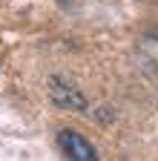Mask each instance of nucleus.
Returning <instances> with one entry per match:
<instances>
[{"instance_id": "nucleus-1", "label": "nucleus", "mask_w": 158, "mask_h": 161, "mask_svg": "<svg viewBox=\"0 0 158 161\" xmlns=\"http://www.w3.org/2000/svg\"><path fill=\"white\" fill-rule=\"evenodd\" d=\"M49 98L55 101L57 107H63V109H86V98L81 95V89L66 84L63 78H52L49 80Z\"/></svg>"}, {"instance_id": "nucleus-2", "label": "nucleus", "mask_w": 158, "mask_h": 161, "mask_svg": "<svg viewBox=\"0 0 158 161\" xmlns=\"http://www.w3.org/2000/svg\"><path fill=\"white\" fill-rule=\"evenodd\" d=\"M57 147L63 150L66 158H75V161H95V158H98L95 147L89 144L84 135H78V132H72V130H63L61 135H57Z\"/></svg>"}]
</instances>
